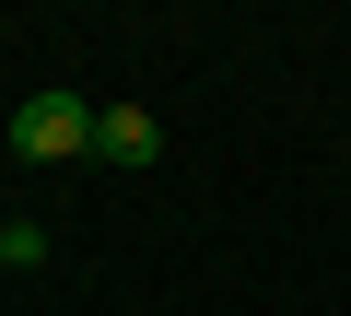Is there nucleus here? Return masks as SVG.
<instances>
[{"label":"nucleus","instance_id":"7ed1b4c3","mask_svg":"<svg viewBox=\"0 0 351 316\" xmlns=\"http://www.w3.org/2000/svg\"><path fill=\"white\" fill-rule=\"evenodd\" d=\"M0 269H12V223H0Z\"/></svg>","mask_w":351,"mask_h":316},{"label":"nucleus","instance_id":"20e7f679","mask_svg":"<svg viewBox=\"0 0 351 316\" xmlns=\"http://www.w3.org/2000/svg\"><path fill=\"white\" fill-rule=\"evenodd\" d=\"M0 117H12V82H0Z\"/></svg>","mask_w":351,"mask_h":316},{"label":"nucleus","instance_id":"f257e3e1","mask_svg":"<svg viewBox=\"0 0 351 316\" xmlns=\"http://www.w3.org/2000/svg\"><path fill=\"white\" fill-rule=\"evenodd\" d=\"M0 141H12L24 165H71V152H94V106L82 94H12Z\"/></svg>","mask_w":351,"mask_h":316},{"label":"nucleus","instance_id":"f03ea898","mask_svg":"<svg viewBox=\"0 0 351 316\" xmlns=\"http://www.w3.org/2000/svg\"><path fill=\"white\" fill-rule=\"evenodd\" d=\"M94 152H106V165H164V117L152 106H94Z\"/></svg>","mask_w":351,"mask_h":316}]
</instances>
